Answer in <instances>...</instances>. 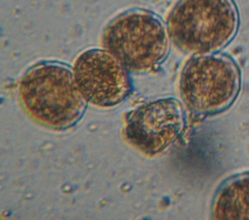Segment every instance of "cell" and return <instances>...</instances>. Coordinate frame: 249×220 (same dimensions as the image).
<instances>
[{"label":"cell","mask_w":249,"mask_h":220,"mask_svg":"<svg viewBox=\"0 0 249 220\" xmlns=\"http://www.w3.org/2000/svg\"><path fill=\"white\" fill-rule=\"evenodd\" d=\"M214 220H249V172L227 179L215 193Z\"/></svg>","instance_id":"cell-7"},{"label":"cell","mask_w":249,"mask_h":220,"mask_svg":"<svg viewBox=\"0 0 249 220\" xmlns=\"http://www.w3.org/2000/svg\"><path fill=\"white\" fill-rule=\"evenodd\" d=\"M240 15L234 0H178L167 19L173 44L192 55L212 54L234 38Z\"/></svg>","instance_id":"cell-2"},{"label":"cell","mask_w":249,"mask_h":220,"mask_svg":"<svg viewBox=\"0 0 249 220\" xmlns=\"http://www.w3.org/2000/svg\"><path fill=\"white\" fill-rule=\"evenodd\" d=\"M19 92L29 114L52 129L72 128L87 108L73 73L58 62H41L30 68L21 79Z\"/></svg>","instance_id":"cell-1"},{"label":"cell","mask_w":249,"mask_h":220,"mask_svg":"<svg viewBox=\"0 0 249 220\" xmlns=\"http://www.w3.org/2000/svg\"><path fill=\"white\" fill-rule=\"evenodd\" d=\"M184 125L181 103L174 98L161 99L129 113L124 134L135 148L148 155H155L178 139Z\"/></svg>","instance_id":"cell-6"},{"label":"cell","mask_w":249,"mask_h":220,"mask_svg":"<svg viewBox=\"0 0 249 220\" xmlns=\"http://www.w3.org/2000/svg\"><path fill=\"white\" fill-rule=\"evenodd\" d=\"M73 74L85 100L99 107L119 104L132 90L128 70L107 50L91 49L81 54Z\"/></svg>","instance_id":"cell-5"},{"label":"cell","mask_w":249,"mask_h":220,"mask_svg":"<svg viewBox=\"0 0 249 220\" xmlns=\"http://www.w3.org/2000/svg\"><path fill=\"white\" fill-rule=\"evenodd\" d=\"M241 84L235 61L224 54L198 55L180 74V91L186 106L199 114L218 113L231 106Z\"/></svg>","instance_id":"cell-4"},{"label":"cell","mask_w":249,"mask_h":220,"mask_svg":"<svg viewBox=\"0 0 249 220\" xmlns=\"http://www.w3.org/2000/svg\"><path fill=\"white\" fill-rule=\"evenodd\" d=\"M103 43L128 71L136 73L156 69L170 49L162 21L145 10H132L116 17L105 30Z\"/></svg>","instance_id":"cell-3"}]
</instances>
